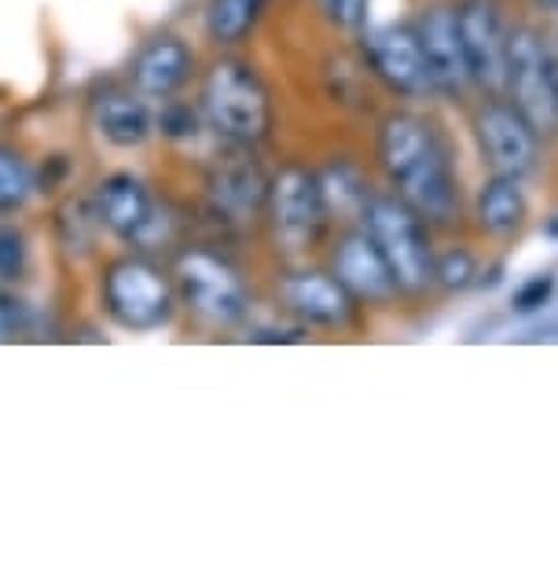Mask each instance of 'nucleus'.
Listing matches in <instances>:
<instances>
[{"label": "nucleus", "instance_id": "20e7f679", "mask_svg": "<svg viewBox=\"0 0 558 562\" xmlns=\"http://www.w3.org/2000/svg\"><path fill=\"white\" fill-rule=\"evenodd\" d=\"M503 89L511 97V108L540 136H551L558 130L555 52L529 26H514L508 34V78H503Z\"/></svg>", "mask_w": 558, "mask_h": 562}, {"label": "nucleus", "instance_id": "412c9836", "mask_svg": "<svg viewBox=\"0 0 558 562\" xmlns=\"http://www.w3.org/2000/svg\"><path fill=\"white\" fill-rule=\"evenodd\" d=\"M34 195V173L12 147H0V214H15Z\"/></svg>", "mask_w": 558, "mask_h": 562}, {"label": "nucleus", "instance_id": "b1692460", "mask_svg": "<svg viewBox=\"0 0 558 562\" xmlns=\"http://www.w3.org/2000/svg\"><path fill=\"white\" fill-rule=\"evenodd\" d=\"M551 294H555V276H551V272L529 276V280H525L522 288L514 291V299H511V310H514V313H522V316H529V313H540L544 305L551 302Z\"/></svg>", "mask_w": 558, "mask_h": 562}, {"label": "nucleus", "instance_id": "9b49d317", "mask_svg": "<svg viewBox=\"0 0 558 562\" xmlns=\"http://www.w3.org/2000/svg\"><path fill=\"white\" fill-rule=\"evenodd\" d=\"M269 188L272 180L247 155V144H231V151L209 173V203L228 221H250L269 210Z\"/></svg>", "mask_w": 558, "mask_h": 562}, {"label": "nucleus", "instance_id": "0eeeda50", "mask_svg": "<svg viewBox=\"0 0 558 562\" xmlns=\"http://www.w3.org/2000/svg\"><path fill=\"white\" fill-rule=\"evenodd\" d=\"M176 288L198 316L214 324H236L250 310L243 276L214 250H187L176 265Z\"/></svg>", "mask_w": 558, "mask_h": 562}, {"label": "nucleus", "instance_id": "a878e982", "mask_svg": "<svg viewBox=\"0 0 558 562\" xmlns=\"http://www.w3.org/2000/svg\"><path fill=\"white\" fill-rule=\"evenodd\" d=\"M158 130L170 140H195L198 136V114L187 103H166L158 114Z\"/></svg>", "mask_w": 558, "mask_h": 562}, {"label": "nucleus", "instance_id": "9d476101", "mask_svg": "<svg viewBox=\"0 0 558 562\" xmlns=\"http://www.w3.org/2000/svg\"><path fill=\"white\" fill-rule=\"evenodd\" d=\"M456 30H459L463 63H467L470 85L500 92L503 78H508V34H511L500 19V8L492 0H463L456 8Z\"/></svg>", "mask_w": 558, "mask_h": 562}, {"label": "nucleus", "instance_id": "f03ea898", "mask_svg": "<svg viewBox=\"0 0 558 562\" xmlns=\"http://www.w3.org/2000/svg\"><path fill=\"white\" fill-rule=\"evenodd\" d=\"M203 114L228 144H258L272 130V97L250 63L220 59L203 81Z\"/></svg>", "mask_w": 558, "mask_h": 562}, {"label": "nucleus", "instance_id": "39448f33", "mask_svg": "<svg viewBox=\"0 0 558 562\" xmlns=\"http://www.w3.org/2000/svg\"><path fill=\"white\" fill-rule=\"evenodd\" d=\"M173 302V283L144 258L111 265L107 280H103V305L125 331H158L162 324H170Z\"/></svg>", "mask_w": 558, "mask_h": 562}, {"label": "nucleus", "instance_id": "aec40b11", "mask_svg": "<svg viewBox=\"0 0 558 562\" xmlns=\"http://www.w3.org/2000/svg\"><path fill=\"white\" fill-rule=\"evenodd\" d=\"M320 188H323V199H328V210L331 214H342V217H364L367 203H372V192H367L364 177L356 173L353 166H331L328 173H320Z\"/></svg>", "mask_w": 558, "mask_h": 562}, {"label": "nucleus", "instance_id": "393cba45", "mask_svg": "<svg viewBox=\"0 0 558 562\" xmlns=\"http://www.w3.org/2000/svg\"><path fill=\"white\" fill-rule=\"evenodd\" d=\"M323 19L339 30H364L367 12H372V0H316Z\"/></svg>", "mask_w": 558, "mask_h": 562}, {"label": "nucleus", "instance_id": "1a4fd4ad", "mask_svg": "<svg viewBox=\"0 0 558 562\" xmlns=\"http://www.w3.org/2000/svg\"><path fill=\"white\" fill-rule=\"evenodd\" d=\"M364 59L375 78L397 97L419 100L434 92L415 26H364Z\"/></svg>", "mask_w": 558, "mask_h": 562}, {"label": "nucleus", "instance_id": "a211bd4d", "mask_svg": "<svg viewBox=\"0 0 558 562\" xmlns=\"http://www.w3.org/2000/svg\"><path fill=\"white\" fill-rule=\"evenodd\" d=\"M529 203H525L522 180L514 177H497L492 173L489 184H481L478 192V225L489 236H514L525 225Z\"/></svg>", "mask_w": 558, "mask_h": 562}, {"label": "nucleus", "instance_id": "dca6fc26", "mask_svg": "<svg viewBox=\"0 0 558 562\" xmlns=\"http://www.w3.org/2000/svg\"><path fill=\"white\" fill-rule=\"evenodd\" d=\"M283 299H287L291 313H298L301 321L339 327L350 324L353 316V294L342 288L339 276L328 272H298L283 283Z\"/></svg>", "mask_w": 558, "mask_h": 562}, {"label": "nucleus", "instance_id": "bb28decb", "mask_svg": "<svg viewBox=\"0 0 558 562\" xmlns=\"http://www.w3.org/2000/svg\"><path fill=\"white\" fill-rule=\"evenodd\" d=\"M536 4H540L544 12H558V0H536Z\"/></svg>", "mask_w": 558, "mask_h": 562}, {"label": "nucleus", "instance_id": "423d86ee", "mask_svg": "<svg viewBox=\"0 0 558 562\" xmlns=\"http://www.w3.org/2000/svg\"><path fill=\"white\" fill-rule=\"evenodd\" d=\"M269 217H272V228H276V239L291 254L312 250L331 217L320 177L301 166L280 169L269 188Z\"/></svg>", "mask_w": 558, "mask_h": 562}, {"label": "nucleus", "instance_id": "6e6552de", "mask_svg": "<svg viewBox=\"0 0 558 562\" xmlns=\"http://www.w3.org/2000/svg\"><path fill=\"white\" fill-rule=\"evenodd\" d=\"M474 136H478L481 158L497 177L525 180L540 162V133L522 119L511 103H486L474 114Z\"/></svg>", "mask_w": 558, "mask_h": 562}, {"label": "nucleus", "instance_id": "cd10ccee", "mask_svg": "<svg viewBox=\"0 0 558 562\" xmlns=\"http://www.w3.org/2000/svg\"><path fill=\"white\" fill-rule=\"evenodd\" d=\"M547 236H555V239H558V217L551 221V225H547Z\"/></svg>", "mask_w": 558, "mask_h": 562}, {"label": "nucleus", "instance_id": "f8f14e48", "mask_svg": "<svg viewBox=\"0 0 558 562\" xmlns=\"http://www.w3.org/2000/svg\"><path fill=\"white\" fill-rule=\"evenodd\" d=\"M96 217L114 232V236L125 243H136V247L151 239L158 228L155 199L144 188V180L133 173H111L100 180Z\"/></svg>", "mask_w": 558, "mask_h": 562}, {"label": "nucleus", "instance_id": "4be33fe9", "mask_svg": "<svg viewBox=\"0 0 558 562\" xmlns=\"http://www.w3.org/2000/svg\"><path fill=\"white\" fill-rule=\"evenodd\" d=\"M474 276H478V261H474L470 250L463 247H452L445 254H437L434 261V283H441L445 291H463L474 283Z\"/></svg>", "mask_w": 558, "mask_h": 562}, {"label": "nucleus", "instance_id": "2eb2a0df", "mask_svg": "<svg viewBox=\"0 0 558 562\" xmlns=\"http://www.w3.org/2000/svg\"><path fill=\"white\" fill-rule=\"evenodd\" d=\"M192 67H195V56L192 48L184 45L181 37H155L136 52L133 59V89L140 97H155V100H166L173 97L176 89H184V81L192 78Z\"/></svg>", "mask_w": 558, "mask_h": 562}, {"label": "nucleus", "instance_id": "f257e3e1", "mask_svg": "<svg viewBox=\"0 0 558 562\" xmlns=\"http://www.w3.org/2000/svg\"><path fill=\"white\" fill-rule=\"evenodd\" d=\"M378 162L389 184L426 225H452L459 217V180L448 147L419 114L397 111L378 130Z\"/></svg>", "mask_w": 558, "mask_h": 562}, {"label": "nucleus", "instance_id": "7ed1b4c3", "mask_svg": "<svg viewBox=\"0 0 558 562\" xmlns=\"http://www.w3.org/2000/svg\"><path fill=\"white\" fill-rule=\"evenodd\" d=\"M361 221H364L367 236L386 254L389 269L397 276V288L426 291L430 283H434L437 254L430 247L426 221L419 217L401 195H372V203H367Z\"/></svg>", "mask_w": 558, "mask_h": 562}, {"label": "nucleus", "instance_id": "6ab92c4d", "mask_svg": "<svg viewBox=\"0 0 558 562\" xmlns=\"http://www.w3.org/2000/svg\"><path fill=\"white\" fill-rule=\"evenodd\" d=\"M265 0H209L206 4V30L217 45H243L250 30L258 26Z\"/></svg>", "mask_w": 558, "mask_h": 562}, {"label": "nucleus", "instance_id": "5701e85b", "mask_svg": "<svg viewBox=\"0 0 558 562\" xmlns=\"http://www.w3.org/2000/svg\"><path fill=\"white\" fill-rule=\"evenodd\" d=\"M26 269V239L12 225H0V280L15 283Z\"/></svg>", "mask_w": 558, "mask_h": 562}, {"label": "nucleus", "instance_id": "f3484780", "mask_svg": "<svg viewBox=\"0 0 558 562\" xmlns=\"http://www.w3.org/2000/svg\"><path fill=\"white\" fill-rule=\"evenodd\" d=\"M96 133L114 147H140L155 130V119L140 100V92H122L111 89L96 100Z\"/></svg>", "mask_w": 558, "mask_h": 562}, {"label": "nucleus", "instance_id": "ddd939ff", "mask_svg": "<svg viewBox=\"0 0 558 562\" xmlns=\"http://www.w3.org/2000/svg\"><path fill=\"white\" fill-rule=\"evenodd\" d=\"M334 276H339L342 288L361 302H386L401 291L386 254L367 236V228L350 232V236L339 243V250H334Z\"/></svg>", "mask_w": 558, "mask_h": 562}, {"label": "nucleus", "instance_id": "4468645a", "mask_svg": "<svg viewBox=\"0 0 558 562\" xmlns=\"http://www.w3.org/2000/svg\"><path fill=\"white\" fill-rule=\"evenodd\" d=\"M415 34L423 41V56L430 67V81H434V92L459 97L470 85V74H467V63H463L456 12H452V8H430L415 23Z\"/></svg>", "mask_w": 558, "mask_h": 562}]
</instances>
